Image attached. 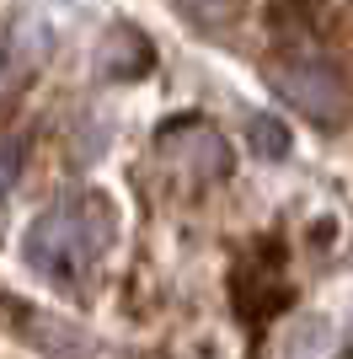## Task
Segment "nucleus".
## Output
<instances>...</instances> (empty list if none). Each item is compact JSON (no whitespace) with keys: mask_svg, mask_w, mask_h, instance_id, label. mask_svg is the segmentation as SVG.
<instances>
[{"mask_svg":"<svg viewBox=\"0 0 353 359\" xmlns=\"http://www.w3.org/2000/svg\"><path fill=\"white\" fill-rule=\"evenodd\" d=\"M107 241H113V210H107V198L81 194V198L54 204L48 215H38V225L22 241V252L48 279H81L107 252Z\"/></svg>","mask_w":353,"mask_h":359,"instance_id":"nucleus-1","label":"nucleus"},{"mask_svg":"<svg viewBox=\"0 0 353 359\" xmlns=\"http://www.w3.org/2000/svg\"><path fill=\"white\" fill-rule=\"evenodd\" d=\"M268 86L279 91L294 113H305L310 123L321 129H338L342 113H348V86H342V70L326 54H310V48H279L268 60Z\"/></svg>","mask_w":353,"mask_h":359,"instance_id":"nucleus-2","label":"nucleus"},{"mask_svg":"<svg viewBox=\"0 0 353 359\" xmlns=\"http://www.w3.org/2000/svg\"><path fill=\"white\" fill-rule=\"evenodd\" d=\"M251 150L257 156H289V129L273 118H251Z\"/></svg>","mask_w":353,"mask_h":359,"instance_id":"nucleus-3","label":"nucleus"},{"mask_svg":"<svg viewBox=\"0 0 353 359\" xmlns=\"http://www.w3.org/2000/svg\"><path fill=\"white\" fill-rule=\"evenodd\" d=\"M176 6H182L193 22H204V27H214V22H225V16L235 11V0H176Z\"/></svg>","mask_w":353,"mask_h":359,"instance_id":"nucleus-4","label":"nucleus"}]
</instances>
